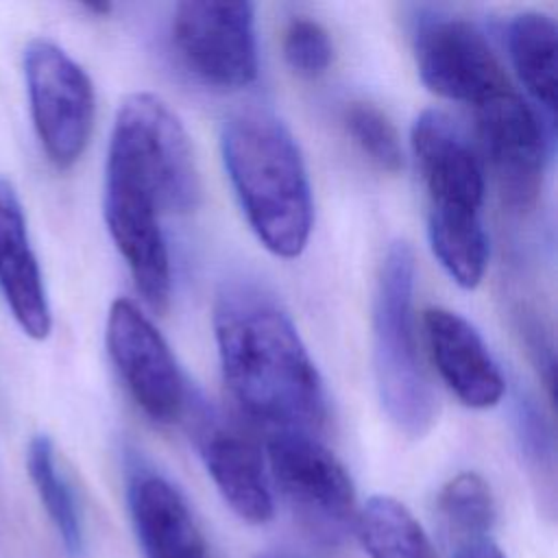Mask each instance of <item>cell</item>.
I'll list each match as a JSON object with an SVG mask.
<instances>
[{"mask_svg": "<svg viewBox=\"0 0 558 558\" xmlns=\"http://www.w3.org/2000/svg\"><path fill=\"white\" fill-rule=\"evenodd\" d=\"M214 333L227 388L251 421L270 432H323V379L294 323L266 290L225 283L214 305Z\"/></svg>", "mask_w": 558, "mask_h": 558, "instance_id": "cell-1", "label": "cell"}, {"mask_svg": "<svg viewBox=\"0 0 558 558\" xmlns=\"http://www.w3.org/2000/svg\"><path fill=\"white\" fill-rule=\"evenodd\" d=\"M222 163L257 240L277 257H299L312 231V187L290 129L266 109L231 113L220 133Z\"/></svg>", "mask_w": 558, "mask_h": 558, "instance_id": "cell-2", "label": "cell"}, {"mask_svg": "<svg viewBox=\"0 0 558 558\" xmlns=\"http://www.w3.org/2000/svg\"><path fill=\"white\" fill-rule=\"evenodd\" d=\"M414 251L395 240L379 266L373 301V368L390 423L408 438H423L438 418V397L421 364L414 336Z\"/></svg>", "mask_w": 558, "mask_h": 558, "instance_id": "cell-3", "label": "cell"}, {"mask_svg": "<svg viewBox=\"0 0 558 558\" xmlns=\"http://www.w3.org/2000/svg\"><path fill=\"white\" fill-rule=\"evenodd\" d=\"M268 469L301 527L323 545H338L355 527V486L344 464L312 434L270 432Z\"/></svg>", "mask_w": 558, "mask_h": 558, "instance_id": "cell-4", "label": "cell"}, {"mask_svg": "<svg viewBox=\"0 0 558 558\" xmlns=\"http://www.w3.org/2000/svg\"><path fill=\"white\" fill-rule=\"evenodd\" d=\"M109 150L148 177L166 216L196 209L201 179L194 153L183 124L161 98L148 92L126 96L113 120Z\"/></svg>", "mask_w": 558, "mask_h": 558, "instance_id": "cell-5", "label": "cell"}, {"mask_svg": "<svg viewBox=\"0 0 558 558\" xmlns=\"http://www.w3.org/2000/svg\"><path fill=\"white\" fill-rule=\"evenodd\" d=\"M24 78L33 124L48 161L72 168L85 153L96 98L87 72L54 41L35 37L24 48Z\"/></svg>", "mask_w": 558, "mask_h": 558, "instance_id": "cell-6", "label": "cell"}, {"mask_svg": "<svg viewBox=\"0 0 558 558\" xmlns=\"http://www.w3.org/2000/svg\"><path fill=\"white\" fill-rule=\"evenodd\" d=\"M102 211L109 235L124 257L135 288L153 312H166L172 290L170 255L161 231V203L146 177L107 155Z\"/></svg>", "mask_w": 558, "mask_h": 558, "instance_id": "cell-7", "label": "cell"}, {"mask_svg": "<svg viewBox=\"0 0 558 558\" xmlns=\"http://www.w3.org/2000/svg\"><path fill=\"white\" fill-rule=\"evenodd\" d=\"M172 41L185 65L207 85L240 89L257 76L251 2H179L172 15Z\"/></svg>", "mask_w": 558, "mask_h": 558, "instance_id": "cell-8", "label": "cell"}, {"mask_svg": "<svg viewBox=\"0 0 558 558\" xmlns=\"http://www.w3.org/2000/svg\"><path fill=\"white\" fill-rule=\"evenodd\" d=\"M107 349L129 395L155 423L179 421L187 410V388L177 360L150 323L129 299H116L107 314Z\"/></svg>", "mask_w": 558, "mask_h": 558, "instance_id": "cell-9", "label": "cell"}, {"mask_svg": "<svg viewBox=\"0 0 558 558\" xmlns=\"http://www.w3.org/2000/svg\"><path fill=\"white\" fill-rule=\"evenodd\" d=\"M414 54L425 87L447 100L480 107L510 89V81L486 37L466 20L425 22L414 39Z\"/></svg>", "mask_w": 558, "mask_h": 558, "instance_id": "cell-10", "label": "cell"}, {"mask_svg": "<svg viewBox=\"0 0 558 558\" xmlns=\"http://www.w3.org/2000/svg\"><path fill=\"white\" fill-rule=\"evenodd\" d=\"M484 155L504 201L527 209L541 190L547 140L536 111L510 87L475 107Z\"/></svg>", "mask_w": 558, "mask_h": 558, "instance_id": "cell-11", "label": "cell"}, {"mask_svg": "<svg viewBox=\"0 0 558 558\" xmlns=\"http://www.w3.org/2000/svg\"><path fill=\"white\" fill-rule=\"evenodd\" d=\"M192 434L225 504L251 525L268 523L275 501L257 440L205 403L194 412Z\"/></svg>", "mask_w": 558, "mask_h": 558, "instance_id": "cell-12", "label": "cell"}, {"mask_svg": "<svg viewBox=\"0 0 558 558\" xmlns=\"http://www.w3.org/2000/svg\"><path fill=\"white\" fill-rule=\"evenodd\" d=\"M412 150L427 190V216H480L484 170L447 113L425 109L416 116Z\"/></svg>", "mask_w": 558, "mask_h": 558, "instance_id": "cell-13", "label": "cell"}, {"mask_svg": "<svg viewBox=\"0 0 558 558\" xmlns=\"http://www.w3.org/2000/svg\"><path fill=\"white\" fill-rule=\"evenodd\" d=\"M126 506L144 558H209L185 497L155 469L129 464Z\"/></svg>", "mask_w": 558, "mask_h": 558, "instance_id": "cell-14", "label": "cell"}, {"mask_svg": "<svg viewBox=\"0 0 558 558\" xmlns=\"http://www.w3.org/2000/svg\"><path fill=\"white\" fill-rule=\"evenodd\" d=\"M423 329L438 375L464 405L486 410L501 401L504 375L464 316L445 307H427Z\"/></svg>", "mask_w": 558, "mask_h": 558, "instance_id": "cell-15", "label": "cell"}, {"mask_svg": "<svg viewBox=\"0 0 558 558\" xmlns=\"http://www.w3.org/2000/svg\"><path fill=\"white\" fill-rule=\"evenodd\" d=\"M0 290L20 329L33 340H46L52 329L50 303L24 209L9 179H0Z\"/></svg>", "mask_w": 558, "mask_h": 558, "instance_id": "cell-16", "label": "cell"}, {"mask_svg": "<svg viewBox=\"0 0 558 558\" xmlns=\"http://www.w3.org/2000/svg\"><path fill=\"white\" fill-rule=\"evenodd\" d=\"M556 22L541 11H521L508 24V50L527 94L554 120L556 113Z\"/></svg>", "mask_w": 558, "mask_h": 558, "instance_id": "cell-17", "label": "cell"}, {"mask_svg": "<svg viewBox=\"0 0 558 558\" xmlns=\"http://www.w3.org/2000/svg\"><path fill=\"white\" fill-rule=\"evenodd\" d=\"M353 530L368 558H436L423 525L395 497H371Z\"/></svg>", "mask_w": 558, "mask_h": 558, "instance_id": "cell-18", "label": "cell"}, {"mask_svg": "<svg viewBox=\"0 0 558 558\" xmlns=\"http://www.w3.org/2000/svg\"><path fill=\"white\" fill-rule=\"evenodd\" d=\"M26 469L35 486V493L54 525L65 551L70 556H81L85 547L83 519L76 504V495L65 480L57 462L54 442L46 434H35L26 449Z\"/></svg>", "mask_w": 558, "mask_h": 558, "instance_id": "cell-19", "label": "cell"}, {"mask_svg": "<svg viewBox=\"0 0 558 558\" xmlns=\"http://www.w3.org/2000/svg\"><path fill=\"white\" fill-rule=\"evenodd\" d=\"M438 512L447 525L460 536L490 534L497 506L488 482L475 471H462L453 475L438 493Z\"/></svg>", "mask_w": 558, "mask_h": 558, "instance_id": "cell-20", "label": "cell"}, {"mask_svg": "<svg viewBox=\"0 0 558 558\" xmlns=\"http://www.w3.org/2000/svg\"><path fill=\"white\" fill-rule=\"evenodd\" d=\"M517 442L547 517L556 510V447L554 434L541 410L523 399L517 405Z\"/></svg>", "mask_w": 558, "mask_h": 558, "instance_id": "cell-21", "label": "cell"}, {"mask_svg": "<svg viewBox=\"0 0 558 558\" xmlns=\"http://www.w3.org/2000/svg\"><path fill=\"white\" fill-rule=\"evenodd\" d=\"M344 129L355 146L384 172L403 168V150L399 133L390 118L375 105L357 100L344 109Z\"/></svg>", "mask_w": 558, "mask_h": 558, "instance_id": "cell-22", "label": "cell"}, {"mask_svg": "<svg viewBox=\"0 0 558 558\" xmlns=\"http://www.w3.org/2000/svg\"><path fill=\"white\" fill-rule=\"evenodd\" d=\"M286 63L303 78H316L327 72L333 46L327 31L310 17H294L283 33Z\"/></svg>", "mask_w": 558, "mask_h": 558, "instance_id": "cell-23", "label": "cell"}, {"mask_svg": "<svg viewBox=\"0 0 558 558\" xmlns=\"http://www.w3.org/2000/svg\"><path fill=\"white\" fill-rule=\"evenodd\" d=\"M453 558H506V554L493 541L490 534H477V536H460Z\"/></svg>", "mask_w": 558, "mask_h": 558, "instance_id": "cell-24", "label": "cell"}, {"mask_svg": "<svg viewBox=\"0 0 558 558\" xmlns=\"http://www.w3.org/2000/svg\"><path fill=\"white\" fill-rule=\"evenodd\" d=\"M87 11H92V13H96V15H107L109 11H111V4L109 2H87V4H83Z\"/></svg>", "mask_w": 558, "mask_h": 558, "instance_id": "cell-25", "label": "cell"}, {"mask_svg": "<svg viewBox=\"0 0 558 558\" xmlns=\"http://www.w3.org/2000/svg\"><path fill=\"white\" fill-rule=\"evenodd\" d=\"M257 558H286V556H281V554H259Z\"/></svg>", "mask_w": 558, "mask_h": 558, "instance_id": "cell-26", "label": "cell"}]
</instances>
